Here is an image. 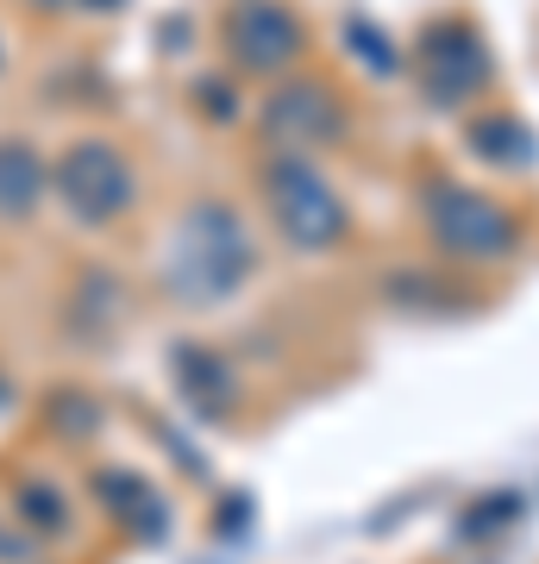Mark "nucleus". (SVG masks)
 I'll return each instance as SVG.
<instances>
[{"instance_id":"obj_1","label":"nucleus","mask_w":539,"mask_h":564,"mask_svg":"<svg viewBox=\"0 0 539 564\" xmlns=\"http://www.w3.org/2000/svg\"><path fill=\"white\" fill-rule=\"evenodd\" d=\"M245 270H251V232L239 226V214L195 207L176 232V251H170V282L188 302H220L245 282Z\"/></svg>"},{"instance_id":"obj_2","label":"nucleus","mask_w":539,"mask_h":564,"mask_svg":"<svg viewBox=\"0 0 539 564\" xmlns=\"http://www.w3.org/2000/svg\"><path fill=\"white\" fill-rule=\"evenodd\" d=\"M270 202H277L282 232H289L301 251H320V245H333L345 232L339 195L326 188V176H320L314 163H301V158H277V163H270Z\"/></svg>"},{"instance_id":"obj_3","label":"nucleus","mask_w":539,"mask_h":564,"mask_svg":"<svg viewBox=\"0 0 539 564\" xmlns=\"http://www.w3.org/2000/svg\"><path fill=\"white\" fill-rule=\"evenodd\" d=\"M63 202L88 214V220H107V214H120L132 202V176L107 144H76L63 158Z\"/></svg>"},{"instance_id":"obj_4","label":"nucleus","mask_w":539,"mask_h":564,"mask_svg":"<svg viewBox=\"0 0 539 564\" xmlns=\"http://www.w3.org/2000/svg\"><path fill=\"white\" fill-rule=\"evenodd\" d=\"M433 226H440V239L452 251H477V258H502L508 251V214H496L489 202L477 195H459V188H440L433 195Z\"/></svg>"},{"instance_id":"obj_5","label":"nucleus","mask_w":539,"mask_h":564,"mask_svg":"<svg viewBox=\"0 0 539 564\" xmlns=\"http://www.w3.org/2000/svg\"><path fill=\"white\" fill-rule=\"evenodd\" d=\"M39 202V158L25 144H0V214H25Z\"/></svg>"},{"instance_id":"obj_6","label":"nucleus","mask_w":539,"mask_h":564,"mask_svg":"<svg viewBox=\"0 0 539 564\" xmlns=\"http://www.w3.org/2000/svg\"><path fill=\"white\" fill-rule=\"evenodd\" d=\"M251 25H258V39L245 44V57L251 63H282L289 51H295V25L282 20V13H270V7H245L239 32H251Z\"/></svg>"}]
</instances>
